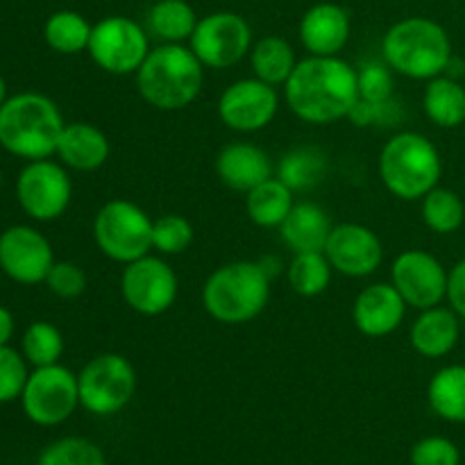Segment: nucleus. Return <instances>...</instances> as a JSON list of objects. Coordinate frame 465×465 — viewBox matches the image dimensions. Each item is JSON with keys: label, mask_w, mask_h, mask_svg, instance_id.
Instances as JSON below:
<instances>
[{"label": "nucleus", "mask_w": 465, "mask_h": 465, "mask_svg": "<svg viewBox=\"0 0 465 465\" xmlns=\"http://www.w3.org/2000/svg\"><path fill=\"white\" fill-rule=\"evenodd\" d=\"M359 98L368 103H384L393 98L395 71L386 62H366L357 68Z\"/></svg>", "instance_id": "obj_36"}, {"label": "nucleus", "mask_w": 465, "mask_h": 465, "mask_svg": "<svg viewBox=\"0 0 465 465\" xmlns=\"http://www.w3.org/2000/svg\"><path fill=\"white\" fill-rule=\"evenodd\" d=\"M280 109V95L275 86L257 80V77H245L227 86L218 100V116L230 130L259 132L272 123Z\"/></svg>", "instance_id": "obj_15"}, {"label": "nucleus", "mask_w": 465, "mask_h": 465, "mask_svg": "<svg viewBox=\"0 0 465 465\" xmlns=\"http://www.w3.org/2000/svg\"><path fill=\"white\" fill-rule=\"evenodd\" d=\"M153 223L139 204L109 200L95 213V245L104 257L125 266L153 250Z\"/></svg>", "instance_id": "obj_7"}, {"label": "nucleus", "mask_w": 465, "mask_h": 465, "mask_svg": "<svg viewBox=\"0 0 465 465\" xmlns=\"http://www.w3.org/2000/svg\"><path fill=\"white\" fill-rule=\"evenodd\" d=\"M193 243V225L180 213H166L153 223V250L159 254H182Z\"/></svg>", "instance_id": "obj_35"}, {"label": "nucleus", "mask_w": 465, "mask_h": 465, "mask_svg": "<svg viewBox=\"0 0 465 465\" xmlns=\"http://www.w3.org/2000/svg\"><path fill=\"white\" fill-rule=\"evenodd\" d=\"M284 95L300 121L330 125L348 118V112L357 103V68L341 57L309 54L295 64L284 84Z\"/></svg>", "instance_id": "obj_1"}, {"label": "nucleus", "mask_w": 465, "mask_h": 465, "mask_svg": "<svg viewBox=\"0 0 465 465\" xmlns=\"http://www.w3.org/2000/svg\"><path fill=\"white\" fill-rule=\"evenodd\" d=\"M348 118L357 127H391L395 123H400V118H402V107H400V103L395 98L384 100V103H368V100L357 98V103L348 112Z\"/></svg>", "instance_id": "obj_38"}, {"label": "nucleus", "mask_w": 465, "mask_h": 465, "mask_svg": "<svg viewBox=\"0 0 465 465\" xmlns=\"http://www.w3.org/2000/svg\"><path fill=\"white\" fill-rule=\"evenodd\" d=\"M461 336V325L459 316L452 307H436L422 309L420 316L411 325V348L425 359L448 357L459 343Z\"/></svg>", "instance_id": "obj_21"}, {"label": "nucleus", "mask_w": 465, "mask_h": 465, "mask_svg": "<svg viewBox=\"0 0 465 465\" xmlns=\"http://www.w3.org/2000/svg\"><path fill=\"white\" fill-rule=\"evenodd\" d=\"M200 18L186 0H157L148 9L145 30L162 44H182L193 35Z\"/></svg>", "instance_id": "obj_25"}, {"label": "nucleus", "mask_w": 465, "mask_h": 465, "mask_svg": "<svg viewBox=\"0 0 465 465\" xmlns=\"http://www.w3.org/2000/svg\"><path fill=\"white\" fill-rule=\"evenodd\" d=\"M422 221L436 234H454L465 221V204L457 191L436 186L422 198Z\"/></svg>", "instance_id": "obj_32"}, {"label": "nucleus", "mask_w": 465, "mask_h": 465, "mask_svg": "<svg viewBox=\"0 0 465 465\" xmlns=\"http://www.w3.org/2000/svg\"><path fill=\"white\" fill-rule=\"evenodd\" d=\"M216 173L230 189L248 193L272 177V163L259 145L230 143L218 153Z\"/></svg>", "instance_id": "obj_20"}, {"label": "nucleus", "mask_w": 465, "mask_h": 465, "mask_svg": "<svg viewBox=\"0 0 465 465\" xmlns=\"http://www.w3.org/2000/svg\"><path fill=\"white\" fill-rule=\"evenodd\" d=\"M331 221L325 209L316 203L293 204L286 221L280 225L284 245L298 252H322L331 232Z\"/></svg>", "instance_id": "obj_23"}, {"label": "nucleus", "mask_w": 465, "mask_h": 465, "mask_svg": "<svg viewBox=\"0 0 465 465\" xmlns=\"http://www.w3.org/2000/svg\"><path fill=\"white\" fill-rule=\"evenodd\" d=\"M325 257L336 272L345 277H368L381 266L384 245L380 236L359 223L334 225L325 245Z\"/></svg>", "instance_id": "obj_16"}, {"label": "nucleus", "mask_w": 465, "mask_h": 465, "mask_svg": "<svg viewBox=\"0 0 465 465\" xmlns=\"http://www.w3.org/2000/svg\"><path fill=\"white\" fill-rule=\"evenodd\" d=\"M27 368L21 354L9 345H0V402L21 398L27 384Z\"/></svg>", "instance_id": "obj_37"}, {"label": "nucleus", "mask_w": 465, "mask_h": 465, "mask_svg": "<svg viewBox=\"0 0 465 465\" xmlns=\"http://www.w3.org/2000/svg\"><path fill=\"white\" fill-rule=\"evenodd\" d=\"M327 157L316 148H295L282 157L277 177L291 191L313 189L325 177Z\"/></svg>", "instance_id": "obj_30"}, {"label": "nucleus", "mask_w": 465, "mask_h": 465, "mask_svg": "<svg viewBox=\"0 0 465 465\" xmlns=\"http://www.w3.org/2000/svg\"><path fill=\"white\" fill-rule=\"evenodd\" d=\"M452 41L440 23L425 16H409L386 30L381 57L398 75L434 80L443 75L452 59Z\"/></svg>", "instance_id": "obj_3"}, {"label": "nucleus", "mask_w": 465, "mask_h": 465, "mask_svg": "<svg viewBox=\"0 0 465 465\" xmlns=\"http://www.w3.org/2000/svg\"><path fill=\"white\" fill-rule=\"evenodd\" d=\"M448 277L443 263L427 250H404L391 266V284L407 307L430 309L448 298Z\"/></svg>", "instance_id": "obj_13"}, {"label": "nucleus", "mask_w": 465, "mask_h": 465, "mask_svg": "<svg viewBox=\"0 0 465 465\" xmlns=\"http://www.w3.org/2000/svg\"><path fill=\"white\" fill-rule=\"evenodd\" d=\"M109 139L100 127L91 123H68L64 125L57 143V154L73 171H98L109 159Z\"/></svg>", "instance_id": "obj_22"}, {"label": "nucleus", "mask_w": 465, "mask_h": 465, "mask_svg": "<svg viewBox=\"0 0 465 465\" xmlns=\"http://www.w3.org/2000/svg\"><path fill=\"white\" fill-rule=\"evenodd\" d=\"M39 465H107L103 450L86 439L54 440L41 452Z\"/></svg>", "instance_id": "obj_34"}, {"label": "nucleus", "mask_w": 465, "mask_h": 465, "mask_svg": "<svg viewBox=\"0 0 465 465\" xmlns=\"http://www.w3.org/2000/svg\"><path fill=\"white\" fill-rule=\"evenodd\" d=\"M16 195L27 216L35 221H54L71 204V177L59 163L36 159L27 163L18 175Z\"/></svg>", "instance_id": "obj_14"}, {"label": "nucleus", "mask_w": 465, "mask_h": 465, "mask_svg": "<svg viewBox=\"0 0 465 465\" xmlns=\"http://www.w3.org/2000/svg\"><path fill=\"white\" fill-rule=\"evenodd\" d=\"M54 257L48 239L32 227L16 225L0 234V268L21 284L45 282Z\"/></svg>", "instance_id": "obj_17"}, {"label": "nucleus", "mask_w": 465, "mask_h": 465, "mask_svg": "<svg viewBox=\"0 0 465 465\" xmlns=\"http://www.w3.org/2000/svg\"><path fill=\"white\" fill-rule=\"evenodd\" d=\"M0 184H3V175H0Z\"/></svg>", "instance_id": "obj_44"}, {"label": "nucleus", "mask_w": 465, "mask_h": 465, "mask_svg": "<svg viewBox=\"0 0 465 465\" xmlns=\"http://www.w3.org/2000/svg\"><path fill=\"white\" fill-rule=\"evenodd\" d=\"M422 107L434 125L452 130L465 123V86L448 75L427 82Z\"/></svg>", "instance_id": "obj_24"}, {"label": "nucleus", "mask_w": 465, "mask_h": 465, "mask_svg": "<svg viewBox=\"0 0 465 465\" xmlns=\"http://www.w3.org/2000/svg\"><path fill=\"white\" fill-rule=\"evenodd\" d=\"M431 411L448 422H465V366L452 363L431 377L427 386Z\"/></svg>", "instance_id": "obj_27"}, {"label": "nucleus", "mask_w": 465, "mask_h": 465, "mask_svg": "<svg viewBox=\"0 0 465 465\" xmlns=\"http://www.w3.org/2000/svg\"><path fill=\"white\" fill-rule=\"evenodd\" d=\"M45 284L57 298L73 300L86 291V272L73 262H54L45 277Z\"/></svg>", "instance_id": "obj_40"}, {"label": "nucleus", "mask_w": 465, "mask_h": 465, "mask_svg": "<svg viewBox=\"0 0 465 465\" xmlns=\"http://www.w3.org/2000/svg\"><path fill=\"white\" fill-rule=\"evenodd\" d=\"M443 159L439 148L420 132H398L380 153V177L395 198L422 200L439 186Z\"/></svg>", "instance_id": "obj_6"}, {"label": "nucleus", "mask_w": 465, "mask_h": 465, "mask_svg": "<svg viewBox=\"0 0 465 465\" xmlns=\"http://www.w3.org/2000/svg\"><path fill=\"white\" fill-rule=\"evenodd\" d=\"M64 352V339L50 322H32L23 336V354L32 366H53Z\"/></svg>", "instance_id": "obj_33"}, {"label": "nucleus", "mask_w": 465, "mask_h": 465, "mask_svg": "<svg viewBox=\"0 0 465 465\" xmlns=\"http://www.w3.org/2000/svg\"><path fill=\"white\" fill-rule=\"evenodd\" d=\"M14 334V318L5 307H0V345H7Z\"/></svg>", "instance_id": "obj_42"}, {"label": "nucleus", "mask_w": 465, "mask_h": 465, "mask_svg": "<svg viewBox=\"0 0 465 465\" xmlns=\"http://www.w3.org/2000/svg\"><path fill=\"white\" fill-rule=\"evenodd\" d=\"M89 54L98 68L112 75H136L150 48L148 30L134 18L107 16L91 30Z\"/></svg>", "instance_id": "obj_9"}, {"label": "nucleus", "mask_w": 465, "mask_h": 465, "mask_svg": "<svg viewBox=\"0 0 465 465\" xmlns=\"http://www.w3.org/2000/svg\"><path fill=\"white\" fill-rule=\"evenodd\" d=\"M271 300V275L257 262H232L216 268L203 286L204 312L223 325L254 321Z\"/></svg>", "instance_id": "obj_5"}, {"label": "nucleus", "mask_w": 465, "mask_h": 465, "mask_svg": "<svg viewBox=\"0 0 465 465\" xmlns=\"http://www.w3.org/2000/svg\"><path fill=\"white\" fill-rule=\"evenodd\" d=\"M289 284L302 298H316L325 293L331 282V263L325 252H298L289 263Z\"/></svg>", "instance_id": "obj_31"}, {"label": "nucleus", "mask_w": 465, "mask_h": 465, "mask_svg": "<svg viewBox=\"0 0 465 465\" xmlns=\"http://www.w3.org/2000/svg\"><path fill=\"white\" fill-rule=\"evenodd\" d=\"M203 62L182 44L157 45L136 71V89L141 98L162 112L189 107L203 91Z\"/></svg>", "instance_id": "obj_2"}, {"label": "nucleus", "mask_w": 465, "mask_h": 465, "mask_svg": "<svg viewBox=\"0 0 465 465\" xmlns=\"http://www.w3.org/2000/svg\"><path fill=\"white\" fill-rule=\"evenodd\" d=\"M407 302L393 284H371L357 295L352 304L354 327L363 336L381 339L402 325Z\"/></svg>", "instance_id": "obj_19"}, {"label": "nucleus", "mask_w": 465, "mask_h": 465, "mask_svg": "<svg viewBox=\"0 0 465 465\" xmlns=\"http://www.w3.org/2000/svg\"><path fill=\"white\" fill-rule=\"evenodd\" d=\"M77 386H80V407L94 416H114L134 398V366L123 354H98L80 371Z\"/></svg>", "instance_id": "obj_8"}, {"label": "nucleus", "mask_w": 465, "mask_h": 465, "mask_svg": "<svg viewBox=\"0 0 465 465\" xmlns=\"http://www.w3.org/2000/svg\"><path fill=\"white\" fill-rule=\"evenodd\" d=\"M293 204V191L280 177H271V180L262 182V184L245 193L248 218L254 225L268 227V230L280 227L291 213Z\"/></svg>", "instance_id": "obj_26"}, {"label": "nucleus", "mask_w": 465, "mask_h": 465, "mask_svg": "<svg viewBox=\"0 0 465 465\" xmlns=\"http://www.w3.org/2000/svg\"><path fill=\"white\" fill-rule=\"evenodd\" d=\"M121 293L127 307L141 316H162L175 304L180 282L175 271L162 257H145L125 263Z\"/></svg>", "instance_id": "obj_12"}, {"label": "nucleus", "mask_w": 465, "mask_h": 465, "mask_svg": "<svg viewBox=\"0 0 465 465\" xmlns=\"http://www.w3.org/2000/svg\"><path fill=\"white\" fill-rule=\"evenodd\" d=\"M64 118L41 94H18L0 104V145L23 159H48L57 153Z\"/></svg>", "instance_id": "obj_4"}, {"label": "nucleus", "mask_w": 465, "mask_h": 465, "mask_svg": "<svg viewBox=\"0 0 465 465\" xmlns=\"http://www.w3.org/2000/svg\"><path fill=\"white\" fill-rule=\"evenodd\" d=\"M91 30H94V25H91L82 14L64 9V12L53 14V16L45 21L44 36L45 44H48L54 53L77 54L82 53V50L89 48Z\"/></svg>", "instance_id": "obj_29"}, {"label": "nucleus", "mask_w": 465, "mask_h": 465, "mask_svg": "<svg viewBox=\"0 0 465 465\" xmlns=\"http://www.w3.org/2000/svg\"><path fill=\"white\" fill-rule=\"evenodd\" d=\"M189 48L204 68H230L252 50V27L236 12H213L198 21Z\"/></svg>", "instance_id": "obj_11"}, {"label": "nucleus", "mask_w": 465, "mask_h": 465, "mask_svg": "<svg viewBox=\"0 0 465 465\" xmlns=\"http://www.w3.org/2000/svg\"><path fill=\"white\" fill-rule=\"evenodd\" d=\"M295 59L293 48L282 36H263L250 50V66L257 80L271 86H284L293 73Z\"/></svg>", "instance_id": "obj_28"}, {"label": "nucleus", "mask_w": 465, "mask_h": 465, "mask_svg": "<svg viewBox=\"0 0 465 465\" xmlns=\"http://www.w3.org/2000/svg\"><path fill=\"white\" fill-rule=\"evenodd\" d=\"M5 100H7V86H5V80L0 77V104H3Z\"/></svg>", "instance_id": "obj_43"}, {"label": "nucleus", "mask_w": 465, "mask_h": 465, "mask_svg": "<svg viewBox=\"0 0 465 465\" xmlns=\"http://www.w3.org/2000/svg\"><path fill=\"white\" fill-rule=\"evenodd\" d=\"M452 312L459 318H465V259L454 263L448 277V298Z\"/></svg>", "instance_id": "obj_41"}, {"label": "nucleus", "mask_w": 465, "mask_h": 465, "mask_svg": "<svg viewBox=\"0 0 465 465\" xmlns=\"http://www.w3.org/2000/svg\"><path fill=\"white\" fill-rule=\"evenodd\" d=\"M352 23L350 14L336 3H318L302 14L298 25L300 44L316 57H339L348 45Z\"/></svg>", "instance_id": "obj_18"}, {"label": "nucleus", "mask_w": 465, "mask_h": 465, "mask_svg": "<svg viewBox=\"0 0 465 465\" xmlns=\"http://www.w3.org/2000/svg\"><path fill=\"white\" fill-rule=\"evenodd\" d=\"M461 452L445 436H427L411 450V465H459Z\"/></svg>", "instance_id": "obj_39"}, {"label": "nucleus", "mask_w": 465, "mask_h": 465, "mask_svg": "<svg viewBox=\"0 0 465 465\" xmlns=\"http://www.w3.org/2000/svg\"><path fill=\"white\" fill-rule=\"evenodd\" d=\"M23 411L35 425L54 427L73 416L80 407V386L77 375H73L68 368L53 363V366H41L27 377V384L23 389Z\"/></svg>", "instance_id": "obj_10"}]
</instances>
